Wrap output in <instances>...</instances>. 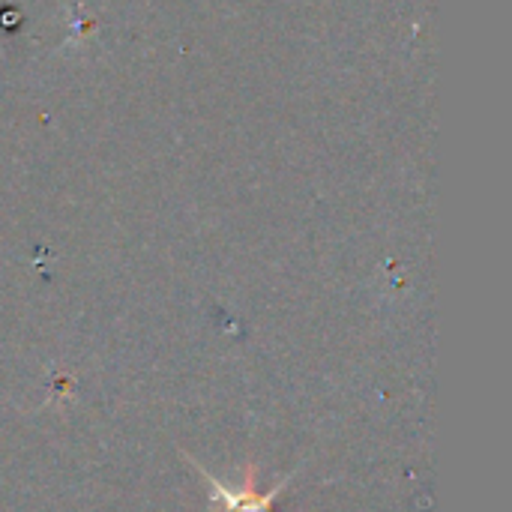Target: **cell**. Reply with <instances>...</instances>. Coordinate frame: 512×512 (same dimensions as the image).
I'll list each match as a JSON object with an SVG mask.
<instances>
[{
  "label": "cell",
  "mask_w": 512,
  "mask_h": 512,
  "mask_svg": "<svg viewBox=\"0 0 512 512\" xmlns=\"http://www.w3.org/2000/svg\"><path fill=\"white\" fill-rule=\"evenodd\" d=\"M198 471H201V468H198ZM201 474H204V477L210 480V486H213V489H210L213 504H216V507H222L225 512H267L270 507H273V501L282 495V489L288 486V480H291V477H288L279 489H273V492H267V495H255V492H252V480L246 483V489L234 492L231 486L219 483V480H216V477H210L207 471H201Z\"/></svg>",
  "instance_id": "obj_1"
}]
</instances>
